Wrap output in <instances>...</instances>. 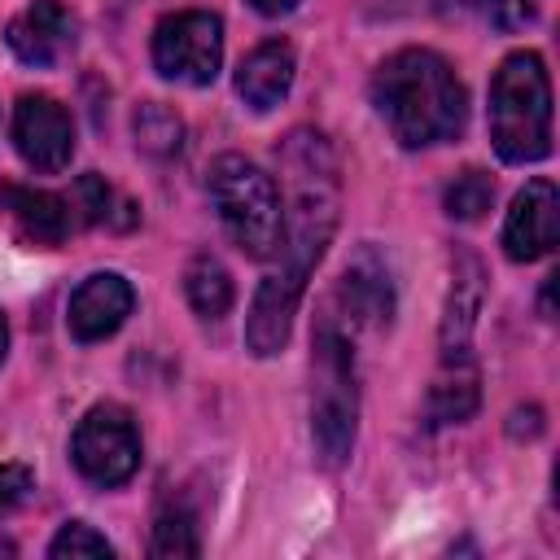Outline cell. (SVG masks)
<instances>
[{"label":"cell","instance_id":"6da1fadb","mask_svg":"<svg viewBox=\"0 0 560 560\" xmlns=\"http://www.w3.org/2000/svg\"><path fill=\"white\" fill-rule=\"evenodd\" d=\"M372 101L402 149L455 140L468 118V92L433 48H398L372 74Z\"/></svg>","mask_w":560,"mask_h":560},{"label":"cell","instance_id":"7a4b0ae2","mask_svg":"<svg viewBox=\"0 0 560 560\" xmlns=\"http://www.w3.org/2000/svg\"><path fill=\"white\" fill-rule=\"evenodd\" d=\"M490 140L512 166L551 153V79L538 52H512L490 79Z\"/></svg>","mask_w":560,"mask_h":560},{"label":"cell","instance_id":"3957f363","mask_svg":"<svg viewBox=\"0 0 560 560\" xmlns=\"http://www.w3.org/2000/svg\"><path fill=\"white\" fill-rule=\"evenodd\" d=\"M210 201L236 249H245L249 258H276L280 236H284V201H280L276 179L258 162L241 153L214 158Z\"/></svg>","mask_w":560,"mask_h":560},{"label":"cell","instance_id":"277c9868","mask_svg":"<svg viewBox=\"0 0 560 560\" xmlns=\"http://www.w3.org/2000/svg\"><path fill=\"white\" fill-rule=\"evenodd\" d=\"M311 438L328 468H341L354 451V420H359V385H354V350L350 337L324 319L315 332L311 359Z\"/></svg>","mask_w":560,"mask_h":560},{"label":"cell","instance_id":"5b68a950","mask_svg":"<svg viewBox=\"0 0 560 560\" xmlns=\"http://www.w3.org/2000/svg\"><path fill=\"white\" fill-rule=\"evenodd\" d=\"M70 459L92 486H122L140 468V433L127 407L96 402L70 438Z\"/></svg>","mask_w":560,"mask_h":560},{"label":"cell","instance_id":"8992f818","mask_svg":"<svg viewBox=\"0 0 560 560\" xmlns=\"http://www.w3.org/2000/svg\"><path fill=\"white\" fill-rule=\"evenodd\" d=\"M153 66L162 79L206 88L223 66V22L206 9H184L158 22L153 31Z\"/></svg>","mask_w":560,"mask_h":560},{"label":"cell","instance_id":"52a82bcc","mask_svg":"<svg viewBox=\"0 0 560 560\" xmlns=\"http://www.w3.org/2000/svg\"><path fill=\"white\" fill-rule=\"evenodd\" d=\"M13 144L31 171L57 175L74 153V122L61 101L44 92H26L13 105Z\"/></svg>","mask_w":560,"mask_h":560},{"label":"cell","instance_id":"ba28073f","mask_svg":"<svg viewBox=\"0 0 560 560\" xmlns=\"http://www.w3.org/2000/svg\"><path fill=\"white\" fill-rule=\"evenodd\" d=\"M0 219L13 228L18 241L35 249H52L79 228L70 197L48 188H26V184H0Z\"/></svg>","mask_w":560,"mask_h":560},{"label":"cell","instance_id":"9c48e42d","mask_svg":"<svg viewBox=\"0 0 560 560\" xmlns=\"http://www.w3.org/2000/svg\"><path fill=\"white\" fill-rule=\"evenodd\" d=\"M560 232V197L551 179H529L516 197L512 210L503 219V254L512 262H534L542 254H551Z\"/></svg>","mask_w":560,"mask_h":560},{"label":"cell","instance_id":"30bf717a","mask_svg":"<svg viewBox=\"0 0 560 560\" xmlns=\"http://www.w3.org/2000/svg\"><path fill=\"white\" fill-rule=\"evenodd\" d=\"M337 306H341V319H350V328H385L389 324L394 280H389V262L372 245H359L354 258L346 262V271L337 280Z\"/></svg>","mask_w":560,"mask_h":560},{"label":"cell","instance_id":"8fae6325","mask_svg":"<svg viewBox=\"0 0 560 560\" xmlns=\"http://www.w3.org/2000/svg\"><path fill=\"white\" fill-rule=\"evenodd\" d=\"M136 306V289L118 276V271H96L88 276L66 306V324L74 341H105L109 332H118L127 324Z\"/></svg>","mask_w":560,"mask_h":560},{"label":"cell","instance_id":"7c38bea8","mask_svg":"<svg viewBox=\"0 0 560 560\" xmlns=\"http://www.w3.org/2000/svg\"><path fill=\"white\" fill-rule=\"evenodd\" d=\"M302 289H306V280L293 276V271H284V267H276L258 284V293L249 302V315H245V346L258 359L284 350L289 328H293V315H298V302H302Z\"/></svg>","mask_w":560,"mask_h":560},{"label":"cell","instance_id":"4fadbf2b","mask_svg":"<svg viewBox=\"0 0 560 560\" xmlns=\"http://www.w3.org/2000/svg\"><path fill=\"white\" fill-rule=\"evenodd\" d=\"M9 48L26 66H52L74 44V22L57 0H31L4 31Z\"/></svg>","mask_w":560,"mask_h":560},{"label":"cell","instance_id":"5bb4252c","mask_svg":"<svg viewBox=\"0 0 560 560\" xmlns=\"http://www.w3.org/2000/svg\"><path fill=\"white\" fill-rule=\"evenodd\" d=\"M293 70H298V61H293V48L284 44V39H267V44H258L245 61H241V70H236V92H241V101L249 105V109H271V105H280L284 101V92L293 88Z\"/></svg>","mask_w":560,"mask_h":560},{"label":"cell","instance_id":"9a60e30c","mask_svg":"<svg viewBox=\"0 0 560 560\" xmlns=\"http://www.w3.org/2000/svg\"><path fill=\"white\" fill-rule=\"evenodd\" d=\"M477 363H472V350L459 346V350H442V368L429 385V424H459L477 411Z\"/></svg>","mask_w":560,"mask_h":560},{"label":"cell","instance_id":"2e32d148","mask_svg":"<svg viewBox=\"0 0 560 560\" xmlns=\"http://www.w3.org/2000/svg\"><path fill=\"white\" fill-rule=\"evenodd\" d=\"M481 298H486V271L468 249H459L451 262V289H446V311H442V350L468 346Z\"/></svg>","mask_w":560,"mask_h":560},{"label":"cell","instance_id":"e0dca14e","mask_svg":"<svg viewBox=\"0 0 560 560\" xmlns=\"http://www.w3.org/2000/svg\"><path fill=\"white\" fill-rule=\"evenodd\" d=\"M184 298H188V306L201 319H223L232 311V302H236V289H232L228 267L214 254L188 258V267H184Z\"/></svg>","mask_w":560,"mask_h":560},{"label":"cell","instance_id":"ac0fdd59","mask_svg":"<svg viewBox=\"0 0 560 560\" xmlns=\"http://www.w3.org/2000/svg\"><path fill=\"white\" fill-rule=\"evenodd\" d=\"M149 556L158 560H188L201 556V538H197V512L184 503H166L153 521V538H149Z\"/></svg>","mask_w":560,"mask_h":560},{"label":"cell","instance_id":"d6986e66","mask_svg":"<svg viewBox=\"0 0 560 560\" xmlns=\"http://www.w3.org/2000/svg\"><path fill=\"white\" fill-rule=\"evenodd\" d=\"M131 136H136V149L149 153V158H175L184 149V122L162 101H149V105L136 109Z\"/></svg>","mask_w":560,"mask_h":560},{"label":"cell","instance_id":"ffe728a7","mask_svg":"<svg viewBox=\"0 0 560 560\" xmlns=\"http://www.w3.org/2000/svg\"><path fill=\"white\" fill-rule=\"evenodd\" d=\"M490 201H494V179H490L486 171H477V166L459 171V175L446 184V192H442L446 214H451V219H464V223L481 219V214L490 210Z\"/></svg>","mask_w":560,"mask_h":560},{"label":"cell","instance_id":"44dd1931","mask_svg":"<svg viewBox=\"0 0 560 560\" xmlns=\"http://www.w3.org/2000/svg\"><path fill=\"white\" fill-rule=\"evenodd\" d=\"M48 556H52V560H79V556H114V547H109V538H105V534H96L92 525H83V521H70V525H61V529H57V538L48 542Z\"/></svg>","mask_w":560,"mask_h":560},{"label":"cell","instance_id":"7402d4cb","mask_svg":"<svg viewBox=\"0 0 560 560\" xmlns=\"http://www.w3.org/2000/svg\"><path fill=\"white\" fill-rule=\"evenodd\" d=\"M66 197H70V206H74L79 228H83V223H101V219L109 214V184H105L101 175H79V184H74Z\"/></svg>","mask_w":560,"mask_h":560},{"label":"cell","instance_id":"603a6c76","mask_svg":"<svg viewBox=\"0 0 560 560\" xmlns=\"http://www.w3.org/2000/svg\"><path fill=\"white\" fill-rule=\"evenodd\" d=\"M31 486H35V472H31L26 464H9V459H0V521L31 494Z\"/></svg>","mask_w":560,"mask_h":560},{"label":"cell","instance_id":"cb8c5ba5","mask_svg":"<svg viewBox=\"0 0 560 560\" xmlns=\"http://www.w3.org/2000/svg\"><path fill=\"white\" fill-rule=\"evenodd\" d=\"M477 9L499 31H521L525 22H534V4L529 0H477Z\"/></svg>","mask_w":560,"mask_h":560},{"label":"cell","instance_id":"d4e9b609","mask_svg":"<svg viewBox=\"0 0 560 560\" xmlns=\"http://www.w3.org/2000/svg\"><path fill=\"white\" fill-rule=\"evenodd\" d=\"M258 13H267V18H280V13H293L302 0H249Z\"/></svg>","mask_w":560,"mask_h":560},{"label":"cell","instance_id":"484cf974","mask_svg":"<svg viewBox=\"0 0 560 560\" xmlns=\"http://www.w3.org/2000/svg\"><path fill=\"white\" fill-rule=\"evenodd\" d=\"M4 350H9V324H4V315H0V359H4Z\"/></svg>","mask_w":560,"mask_h":560}]
</instances>
